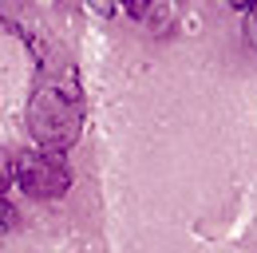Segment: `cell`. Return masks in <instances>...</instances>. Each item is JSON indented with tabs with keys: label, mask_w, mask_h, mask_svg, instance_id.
<instances>
[{
	"label": "cell",
	"mask_w": 257,
	"mask_h": 253,
	"mask_svg": "<svg viewBox=\"0 0 257 253\" xmlns=\"http://www.w3.org/2000/svg\"><path fill=\"white\" fill-rule=\"evenodd\" d=\"M24 126L44 151H71L83 135V91L71 63L52 67L32 87V99L24 107Z\"/></svg>",
	"instance_id": "6da1fadb"
},
{
	"label": "cell",
	"mask_w": 257,
	"mask_h": 253,
	"mask_svg": "<svg viewBox=\"0 0 257 253\" xmlns=\"http://www.w3.org/2000/svg\"><path fill=\"white\" fill-rule=\"evenodd\" d=\"M12 174H16V186L28 198H40V202L64 198L71 190V166L60 151H44V147L20 151L12 158Z\"/></svg>",
	"instance_id": "7a4b0ae2"
},
{
	"label": "cell",
	"mask_w": 257,
	"mask_h": 253,
	"mask_svg": "<svg viewBox=\"0 0 257 253\" xmlns=\"http://www.w3.org/2000/svg\"><path fill=\"white\" fill-rule=\"evenodd\" d=\"M12 229H16V206L8 198H0V237L12 233Z\"/></svg>",
	"instance_id": "3957f363"
},
{
	"label": "cell",
	"mask_w": 257,
	"mask_h": 253,
	"mask_svg": "<svg viewBox=\"0 0 257 253\" xmlns=\"http://www.w3.org/2000/svg\"><path fill=\"white\" fill-rule=\"evenodd\" d=\"M245 40H249V48H257V0L245 4Z\"/></svg>",
	"instance_id": "277c9868"
},
{
	"label": "cell",
	"mask_w": 257,
	"mask_h": 253,
	"mask_svg": "<svg viewBox=\"0 0 257 253\" xmlns=\"http://www.w3.org/2000/svg\"><path fill=\"white\" fill-rule=\"evenodd\" d=\"M71 4H79V8H87L95 16H111L115 12V0H71Z\"/></svg>",
	"instance_id": "5b68a950"
},
{
	"label": "cell",
	"mask_w": 257,
	"mask_h": 253,
	"mask_svg": "<svg viewBox=\"0 0 257 253\" xmlns=\"http://www.w3.org/2000/svg\"><path fill=\"white\" fill-rule=\"evenodd\" d=\"M119 4L127 8V12H131V16H135V20H143V16L151 12V4H155V0H119Z\"/></svg>",
	"instance_id": "8992f818"
},
{
	"label": "cell",
	"mask_w": 257,
	"mask_h": 253,
	"mask_svg": "<svg viewBox=\"0 0 257 253\" xmlns=\"http://www.w3.org/2000/svg\"><path fill=\"white\" fill-rule=\"evenodd\" d=\"M8 182H16V174H12V158H4V155H0V198H4Z\"/></svg>",
	"instance_id": "52a82bcc"
},
{
	"label": "cell",
	"mask_w": 257,
	"mask_h": 253,
	"mask_svg": "<svg viewBox=\"0 0 257 253\" xmlns=\"http://www.w3.org/2000/svg\"><path fill=\"white\" fill-rule=\"evenodd\" d=\"M222 4H229V8H237V12H245V4H249V0H222Z\"/></svg>",
	"instance_id": "ba28073f"
}]
</instances>
